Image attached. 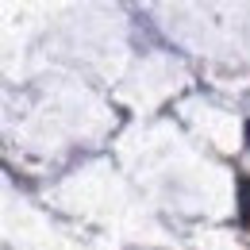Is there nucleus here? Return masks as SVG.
Here are the masks:
<instances>
[{
    "label": "nucleus",
    "mask_w": 250,
    "mask_h": 250,
    "mask_svg": "<svg viewBox=\"0 0 250 250\" xmlns=\"http://www.w3.org/2000/svg\"><path fill=\"white\" fill-rule=\"evenodd\" d=\"M247 139H250V127H247Z\"/></svg>",
    "instance_id": "obj_1"
}]
</instances>
